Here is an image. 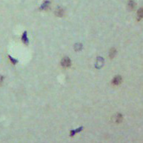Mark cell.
<instances>
[{
  "mask_svg": "<svg viewBox=\"0 0 143 143\" xmlns=\"http://www.w3.org/2000/svg\"><path fill=\"white\" fill-rule=\"evenodd\" d=\"M82 129H83V127H80V128H79L78 129H77V130H72V131H70V136H73L76 133H79V132H80L81 131H82Z\"/></svg>",
  "mask_w": 143,
  "mask_h": 143,
  "instance_id": "52a82bcc",
  "label": "cell"
},
{
  "mask_svg": "<svg viewBox=\"0 0 143 143\" xmlns=\"http://www.w3.org/2000/svg\"><path fill=\"white\" fill-rule=\"evenodd\" d=\"M22 42L25 44H28L29 42V39L28 38V36H27V31H25L22 34Z\"/></svg>",
  "mask_w": 143,
  "mask_h": 143,
  "instance_id": "277c9868",
  "label": "cell"
},
{
  "mask_svg": "<svg viewBox=\"0 0 143 143\" xmlns=\"http://www.w3.org/2000/svg\"><path fill=\"white\" fill-rule=\"evenodd\" d=\"M122 82V77L120 76H117L115 77L114 80H113V83L115 85H119V84Z\"/></svg>",
  "mask_w": 143,
  "mask_h": 143,
  "instance_id": "3957f363",
  "label": "cell"
},
{
  "mask_svg": "<svg viewBox=\"0 0 143 143\" xmlns=\"http://www.w3.org/2000/svg\"><path fill=\"white\" fill-rule=\"evenodd\" d=\"M9 59H10V60H11V62H13V65H16L17 62H18V61H17V59H13V58H12L11 56H9Z\"/></svg>",
  "mask_w": 143,
  "mask_h": 143,
  "instance_id": "4fadbf2b",
  "label": "cell"
},
{
  "mask_svg": "<svg viewBox=\"0 0 143 143\" xmlns=\"http://www.w3.org/2000/svg\"><path fill=\"white\" fill-rule=\"evenodd\" d=\"M49 4H50V2H49V1H45L42 4V6H41V7H40V9L44 10V9H45V8H47L48 7Z\"/></svg>",
  "mask_w": 143,
  "mask_h": 143,
  "instance_id": "30bf717a",
  "label": "cell"
},
{
  "mask_svg": "<svg viewBox=\"0 0 143 143\" xmlns=\"http://www.w3.org/2000/svg\"><path fill=\"white\" fill-rule=\"evenodd\" d=\"M114 119L115 122H117V123H120L122 121V115L120 114H118L116 115Z\"/></svg>",
  "mask_w": 143,
  "mask_h": 143,
  "instance_id": "5b68a950",
  "label": "cell"
},
{
  "mask_svg": "<svg viewBox=\"0 0 143 143\" xmlns=\"http://www.w3.org/2000/svg\"><path fill=\"white\" fill-rule=\"evenodd\" d=\"M63 14H64V11L62 10L61 7H58L56 9V15L57 16L61 17V16H63Z\"/></svg>",
  "mask_w": 143,
  "mask_h": 143,
  "instance_id": "8992f818",
  "label": "cell"
},
{
  "mask_svg": "<svg viewBox=\"0 0 143 143\" xmlns=\"http://www.w3.org/2000/svg\"><path fill=\"white\" fill-rule=\"evenodd\" d=\"M3 79H4V77H2V76H0V84H1V83L2 82V81H3Z\"/></svg>",
  "mask_w": 143,
  "mask_h": 143,
  "instance_id": "5bb4252c",
  "label": "cell"
},
{
  "mask_svg": "<svg viewBox=\"0 0 143 143\" xmlns=\"http://www.w3.org/2000/svg\"><path fill=\"white\" fill-rule=\"evenodd\" d=\"M82 49V44H80V43H77L75 44V51H81Z\"/></svg>",
  "mask_w": 143,
  "mask_h": 143,
  "instance_id": "8fae6325",
  "label": "cell"
},
{
  "mask_svg": "<svg viewBox=\"0 0 143 143\" xmlns=\"http://www.w3.org/2000/svg\"><path fill=\"white\" fill-rule=\"evenodd\" d=\"M61 65L63 67H65V68H68V67H70L71 65V61L70 59V58L67 57V56L64 57L63 59H62Z\"/></svg>",
  "mask_w": 143,
  "mask_h": 143,
  "instance_id": "6da1fadb",
  "label": "cell"
},
{
  "mask_svg": "<svg viewBox=\"0 0 143 143\" xmlns=\"http://www.w3.org/2000/svg\"><path fill=\"white\" fill-rule=\"evenodd\" d=\"M142 8H140L139 11H138V19H141L142 18Z\"/></svg>",
  "mask_w": 143,
  "mask_h": 143,
  "instance_id": "7c38bea8",
  "label": "cell"
},
{
  "mask_svg": "<svg viewBox=\"0 0 143 143\" xmlns=\"http://www.w3.org/2000/svg\"><path fill=\"white\" fill-rule=\"evenodd\" d=\"M104 65V59L102 57H98L97 59H96V64H95V67L96 68L99 69L101 68L102 66Z\"/></svg>",
  "mask_w": 143,
  "mask_h": 143,
  "instance_id": "7a4b0ae2",
  "label": "cell"
},
{
  "mask_svg": "<svg viewBox=\"0 0 143 143\" xmlns=\"http://www.w3.org/2000/svg\"><path fill=\"white\" fill-rule=\"evenodd\" d=\"M135 6H136V3L131 0L130 2H128V7L131 9V10H133V9L135 8Z\"/></svg>",
  "mask_w": 143,
  "mask_h": 143,
  "instance_id": "ba28073f",
  "label": "cell"
},
{
  "mask_svg": "<svg viewBox=\"0 0 143 143\" xmlns=\"http://www.w3.org/2000/svg\"><path fill=\"white\" fill-rule=\"evenodd\" d=\"M116 54H117V51H116V49L112 48L110 51V57L111 59H113V58L116 56Z\"/></svg>",
  "mask_w": 143,
  "mask_h": 143,
  "instance_id": "9c48e42d",
  "label": "cell"
}]
</instances>
